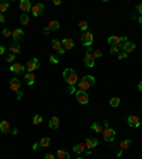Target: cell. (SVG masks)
<instances>
[{"label":"cell","instance_id":"1","mask_svg":"<svg viewBox=\"0 0 142 159\" xmlns=\"http://www.w3.org/2000/svg\"><path fill=\"white\" fill-rule=\"evenodd\" d=\"M63 78L66 80V82L68 84V85H77L78 84V74H77V71L74 70V68H66L64 71H63Z\"/></svg>","mask_w":142,"mask_h":159},{"label":"cell","instance_id":"2","mask_svg":"<svg viewBox=\"0 0 142 159\" xmlns=\"http://www.w3.org/2000/svg\"><path fill=\"white\" fill-rule=\"evenodd\" d=\"M77 85H78V88L81 91H88L90 88H92L95 85V78L92 75H84L82 78L78 81Z\"/></svg>","mask_w":142,"mask_h":159},{"label":"cell","instance_id":"3","mask_svg":"<svg viewBox=\"0 0 142 159\" xmlns=\"http://www.w3.org/2000/svg\"><path fill=\"white\" fill-rule=\"evenodd\" d=\"M84 64H85L87 67H90V68H92L94 64H95V57H94V54H92V48H91V47H88V50H87V53H85V55H84Z\"/></svg>","mask_w":142,"mask_h":159},{"label":"cell","instance_id":"4","mask_svg":"<svg viewBox=\"0 0 142 159\" xmlns=\"http://www.w3.org/2000/svg\"><path fill=\"white\" fill-rule=\"evenodd\" d=\"M102 136H104V141L105 142H112L117 136V131L111 126H107L104 128V132H102Z\"/></svg>","mask_w":142,"mask_h":159},{"label":"cell","instance_id":"5","mask_svg":"<svg viewBox=\"0 0 142 159\" xmlns=\"http://www.w3.org/2000/svg\"><path fill=\"white\" fill-rule=\"evenodd\" d=\"M75 98H77V101L81 104V105H87L88 102H90V97H88V94H87V91H77L75 92Z\"/></svg>","mask_w":142,"mask_h":159},{"label":"cell","instance_id":"6","mask_svg":"<svg viewBox=\"0 0 142 159\" xmlns=\"http://www.w3.org/2000/svg\"><path fill=\"white\" fill-rule=\"evenodd\" d=\"M26 67H27V71H29V73H34L36 70L40 68V61H38V58H36V57L30 58V60L27 61Z\"/></svg>","mask_w":142,"mask_h":159},{"label":"cell","instance_id":"7","mask_svg":"<svg viewBox=\"0 0 142 159\" xmlns=\"http://www.w3.org/2000/svg\"><path fill=\"white\" fill-rule=\"evenodd\" d=\"M81 41L85 47H91V44L94 43V34L91 31H85L82 36H81Z\"/></svg>","mask_w":142,"mask_h":159},{"label":"cell","instance_id":"8","mask_svg":"<svg viewBox=\"0 0 142 159\" xmlns=\"http://www.w3.org/2000/svg\"><path fill=\"white\" fill-rule=\"evenodd\" d=\"M135 47H137V44H135L134 41H127V43H124V44L118 45V48H122V51H125L127 54H129L131 51H134V50H135Z\"/></svg>","mask_w":142,"mask_h":159},{"label":"cell","instance_id":"9","mask_svg":"<svg viewBox=\"0 0 142 159\" xmlns=\"http://www.w3.org/2000/svg\"><path fill=\"white\" fill-rule=\"evenodd\" d=\"M127 122H128V125L132 126V128H139V125H141V119H139V117H137V115H129L128 119H127Z\"/></svg>","mask_w":142,"mask_h":159},{"label":"cell","instance_id":"10","mask_svg":"<svg viewBox=\"0 0 142 159\" xmlns=\"http://www.w3.org/2000/svg\"><path fill=\"white\" fill-rule=\"evenodd\" d=\"M43 11H44V4L43 3H37L31 7V13H33L34 17H40L43 14Z\"/></svg>","mask_w":142,"mask_h":159},{"label":"cell","instance_id":"11","mask_svg":"<svg viewBox=\"0 0 142 159\" xmlns=\"http://www.w3.org/2000/svg\"><path fill=\"white\" fill-rule=\"evenodd\" d=\"M20 85H21V82H20V80L19 78H11L9 81V88L11 90V91H14V92H17V91H20Z\"/></svg>","mask_w":142,"mask_h":159},{"label":"cell","instance_id":"12","mask_svg":"<svg viewBox=\"0 0 142 159\" xmlns=\"http://www.w3.org/2000/svg\"><path fill=\"white\" fill-rule=\"evenodd\" d=\"M9 70H10L13 74H21V73H24V65H21V64H19V63H13Z\"/></svg>","mask_w":142,"mask_h":159},{"label":"cell","instance_id":"13","mask_svg":"<svg viewBox=\"0 0 142 159\" xmlns=\"http://www.w3.org/2000/svg\"><path fill=\"white\" fill-rule=\"evenodd\" d=\"M11 37L14 40V43H17V41H20V40L24 37V31H23L21 29H14V30L11 31Z\"/></svg>","mask_w":142,"mask_h":159},{"label":"cell","instance_id":"14","mask_svg":"<svg viewBox=\"0 0 142 159\" xmlns=\"http://www.w3.org/2000/svg\"><path fill=\"white\" fill-rule=\"evenodd\" d=\"M84 144H85V148H87L88 151H92V149L98 145V141H97L95 138H87Z\"/></svg>","mask_w":142,"mask_h":159},{"label":"cell","instance_id":"15","mask_svg":"<svg viewBox=\"0 0 142 159\" xmlns=\"http://www.w3.org/2000/svg\"><path fill=\"white\" fill-rule=\"evenodd\" d=\"M31 3H30V0H21L20 1V9H21V11H24L26 14H27V11H31Z\"/></svg>","mask_w":142,"mask_h":159},{"label":"cell","instance_id":"16","mask_svg":"<svg viewBox=\"0 0 142 159\" xmlns=\"http://www.w3.org/2000/svg\"><path fill=\"white\" fill-rule=\"evenodd\" d=\"M108 44L118 47L119 44H122V37L121 36H111V37H108Z\"/></svg>","mask_w":142,"mask_h":159},{"label":"cell","instance_id":"17","mask_svg":"<svg viewBox=\"0 0 142 159\" xmlns=\"http://www.w3.org/2000/svg\"><path fill=\"white\" fill-rule=\"evenodd\" d=\"M10 54H13V55H17V54H20V51H21V47H20V44L19 43H13L11 45H10Z\"/></svg>","mask_w":142,"mask_h":159},{"label":"cell","instance_id":"18","mask_svg":"<svg viewBox=\"0 0 142 159\" xmlns=\"http://www.w3.org/2000/svg\"><path fill=\"white\" fill-rule=\"evenodd\" d=\"M48 126H50L51 129H57V128L60 126V118H58V117H51L50 122H48Z\"/></svg>","mask_w":142,"mask_h":159},{"label":"cell","instance_id":"19","mask_svg":"<svg viewBox=\"0 0 142 159\" xmlns=\"http://www.w3.org/2000/svg\"><path fill=\"white\" fill-rule=\"evenodd\" d=\"M131 145H132V141H131V139H122V141L119 142V149H121V151H127Z\"/></svg>","mask_w":142,"mask_h":159},{"label":"cell","instance_id":"20","mask_svg":"<svg viewBox=\"0 0 142 159\" xmlns=\"http://www.w3.org/2000/svg\"><path fill=\"white\" fill-rule=\"evenodd\" d=\"M24 80H26V84H27V85H33V84H34V81H36L34 73H26Z\"/></svg>","mask_w":142,"mask_h":159},{"label":"cell","instance_id":"21","mask_svg":"<svg viewBox=\"0 0 142 159\" xmlns=\"http://www.w3.org/2000/svg\"><path fill=\"white\" fill-rule=\"evenodd\" d=\"M90 128H91V131H95L97 134H102L104 132V125H100L97 122H92Z\"/></svg>","mask_w":142,"mask_h":159},{"label":"cell","instance_id":"22","mask_svg":"<svg viewBox=\"0 0 142 159\" xmlns=\"http://www.w3.org/2000/svg\"><path fill=\"white\" fill-rule=\"evenodd\" d=\"M10 131V124H9V121H1L0 122V132L1 134H7Z\"/></svg>","mask_w":142,"mask_h":159},{"label":"cell","instance_id":"23","mask_svg":"<svg viewBox=\"0 0 142 159\" xmlns=\"http://www.w3.org/2000/svg\"><path fill=\"white\" fill-rule=\"evenodd\" d=\"M61 44H63V48H66V50H71L74 47V41L71 39H64L61 41Z\"/></svg>","mask_w":142,"mask_h":159},{"label":"cell","instance_id":"24","mask_svg":"<svg viewBox=\"0 0 142 159\" xmlns=\"http://www.w3.org/2000/svg\"><path fill=\"white\" fill-rule=\"evenodd\" d=\"M57 159H71L70 154L67 152V151H64V149H58V152H57Z\"/></svg>","mask_w":142,"mask_h":159},{"label":"cell","instance_id":"25","mask_svg":"<svg viewBox=\"0 0 142 159\" xmlns=\"http://www.w3.org/2000/svg\"><path fill=\"white\" fill-rule=\"evenodd\" d=\"M48 30L51 31V30H60V21H57V20H51L50 23H48Z\"/></svg>","mask_w":142,"mask_h":159},{"label":"cell","instance_id":"26","mask_svg":"<svg viewBox=\"0 0 142 159\" xmlns=\"http://www.w3.org/2000/svg\"><path fill=\"white\" fill-rule=\"evenodd\" d=\"M85 149H87V148H85V144H82V142H81V144H77V145L74 146V149H72V151H74L75 154H82Z\"/></svg>","mask_w":142,"mask_h":159},{"label":"cell","instance_id":"27","mask_svg":"<svg viewBox=\"0 0 142 159\" xmlns=\"http://www.w3.org/2000/svg\"><path fill=\"white\" fill-rule=\"evenodd\" d=\"M119 104H121V100H119L118 97H112V98L109 100V105H111L112 108H117V107H119Z\"/></svg>","mask_w":142,"mask_h":159},{"label":"cell","instance_id":"28","mask_svg":"<svg viewBox=\"0 0 142 159\" xmlns=\"http://www.w3.org/2000/svg\"><path fill=\"white\" fill-rule=\"evenodd\" d=\"M51 45H53V48H54L57 53H58V51L63 48V44H61L58 40H53V41H51Z\"/></svg>","mask_w":142,"mask_h":159},{"label":"cell","instance_id":"29","mask_svg":"<svg viewBox=\"0 0 142 159\" xmlns=\"http://www.w3.org/2000/svg\"><path fill=\"white\" fill-rule=\"evenodd\" d=\"M29 21H30V17H29V14L23 13V14L20 16V23H21L23 26H26V24H29Z\"/></svg>","mask_w":142,"mask_h":159},{"label":"cell","instance_id":"30","mask_svg":"<svg viewBox=\"0 0 142 159\" xmlns=\"http://www.w3.org/2000/svg\"><path fill=\"white\" fill-rule=\"evenodd\" d=\"M50 142H51V141H50V138L44 136V138H41V139H40V142H38V144L41 145V148H47V146L50 145Z\"/></svg>","mask_w":142,"mask_h":159},{"label":"cell","instance_id":"31","mask_svg":"<svg viewBox=\"0 0 142 159\" xmlns=\"http://www.w3.org/2000/svg\"><path fill=\"white\" fill-rule=\"evenodd\" d=\"M10 3L9 1H0V14H3V11H6L9 9Z\"/></svg>","mask_w":142,"mask_h":159},{"label":"cell","instance_id":"32","mask_svg":"<svg viewBox=\"0 0 142 159\" xmlns=\"http://www.w3.org/2000/svg\"><path fill=\"white\" fill-rule=\"evenodd\" d=\"M41 122H43V117L40 114H37V115L33 117V125H40Z\"/></svg>","mask_w":142,"mask_h":159},{"label":"cell","instance_id":"33","mask_svg":"<svg viewBox=\"0 0 142 159\" xmlns=\"http://www.w3.org/2000/svg\"><path fill=\"white\" fill-rule=\"evenodd\" d=\"M78 27H80V30H82V31L85 33V31L88 30V23L82 20V21H80V23H78Z\"/></svg>","mask_w":142,"mask_h":159},{"label":"cell","instance_id":"34","mask_svg":"<svg viewBox=\"0 0 142 159\" xmlns=\"http://www.w3.org/2000/svg\"><path fill=\"white\" fill-rule=\"evenodd\" d=\"M1 34H3V39H9V37H11V31H10L9 29H3Z\"/></svg>","mask_w":142,"mask_h":159},{"label":"cell","instance_id":"35","mask_svg":"<svg viewBox=\"0 0 142 159\" xmlns=\"http://www.w3.org/2000/svg\"><path fill=\"white\" fill-rule=\"evenodd\" d=\"M127 57H128V54H127L125 51H119V53L117 54V58H118V60H125Z\"/></svg>","mask_w":142,"mask_h":159},{"label":"cell","instance_id":"36","mask_svg":"<svg viewBox=\"0 0 142 159\" xmlns=\"http://www.w3.org/2000/svg\"><path fill=\"white\" fill-rule=\"evenodd\" d=\"M119 53V48L117 45H111L109 47V54H118Z\"/></svg>","mask_w":142,"mask_h":159},{"label":"cell","instance_id":"37","mask_svg":"<svg viewBox=\"0 0 142 159\" xmlns=\"http://www.w3.org/2000/svg\"><path fill=\"white\" fill-rule=\"evenodd\" d=\"M92 54H94V57H95V58L104 57V55H102V51H101V50H94V51H92Z\"/></svg>","mask_w":142,"mask_h":159},{"label":"cell","instance_id":"38","mask_svg":"<svg viewBox=\"0 0 142 159\" xmlns=\"http://www.w3.org/2000/svg\"><path fill=\"white\" fill-rule=\"evenodd\" d=\"M48 60H50L51 64H58V58L56 55H48Z\"/></svg>","mask_w":142,"mask_h":159},{"label":"cell","instance_id":"39","mask_svg":"<svg viewBox=\"0 0 142 159\" xmlns=\"http://www.w3.org/2000/svg\"><path fill=\"white\" fill-rule=\"evenodd\" d=\"M14 60H16V55H13V54H9V55H7V61H9V63H11V64H13V63H14Z\"/></svg>","mask_w":142,"mask_h":159},{"label":"cell","instance_id":"40","mask_svg":"<svg viewBox=\"0 0 142 159\" xmlns=\"http://www.w3.org/2000/svg\"><path fill=\"white\" fill-rule=\"evenodd\" d=\"M75 85H68V94H75Z\"/></svg>","mask_w":142,"mask_h":159},{"label":"cell","instance_id":"41","mask_svg":"<svg viewBox=\"0 0 142 159\" xmlns=\"http://www.w3.org/2000/svg\"><path fill=\"white\" fill-rule=\"evenodd\" d=\"M135 10L139 13V16H142V4H137V7H135Z\"/></svg>","mask_w":142,"mask_h":159},{"label":"cell","instance_id":"42","mask_svg":"<svg viewBox=\"0 0 142 159\" xmlns=\"http://www.w3.org/2000/svg\"><path fill=\"white\" fill-rule=\"evenodd\" d=\"M41 148V145L38 144V142H36V144H33V151H38Z\"/></svg>","mask_w":142,"mask_h":159},{"label":"cell","instance_id":"43","mask_svg":"<svg viewBox=\"0 0 142 159\" xmlns=\"http://www.w3.org/2000/svg\"><path fill=\"white\" fill-rule=\"evenodd\" d=\"M44 159H56V156H54L53 154H47V155L44 156Z\"/></svg>","mask_w":142,"mask_h":159},{"label":"cell","instance_id":"44","mask_svg":"<svg viewBox=\"0 0 142 159\" xmlns=\"http://www.w3.org/2000/svg\"><path fill=\"white\" fill-rule=\"evenodd\" d=\"M6 53V47L4 45H0V55H3Z\"/></svg>","mask_w":142,"mask_h":159},{"label":"cell","instance_id":"45","mask_svg":"<svg viewBox=\"0 0 142 159\" xmlns=\"http://www.w3.org/2000/svg\"><path fill=\"white\" fill-rule=\"evenodd\" d=\"M48 33H50V30H48V27H44V29H43V34H44V36H47Z\"/></svg>","mask_w":142,"mask_h":159},{"label":"cell","instance_id":"46","mask_svg":"<svg viewBox=\"0 0 142 159\" xmlns=\"http://www.w3.org/2000/svg\"><path fill=\"white\" fill-rule=\"evenodd\" d=\"M53 3H54V6H60V4H61V0H54Z\"/></svg>","mask_w":142,"mask_h":159},{"label":"cell","instance_id":"47","mask_svg":"<svg viewBox=\"0 0 142 159\" xmlns=\"http://www.w3.org/2000/svg\"><path fill=\"white\" fill-rule=\"evenodd\" d=\"M16 94H17V100H21V97H23V94H21L20 91H17Z\"/></svg>","mask_w":142,"mask_h":159},{"label":"cell","instance_id":"48","mask_svg":"<svg viewBox=\"0 0 142 159\" xmlns=\"http://www.w3.org/2000/svg\"><path fill=\"white\" fill-rule=\"evenodd\" d=\"M64 53H66V48H61V50H60V51H58V54H60V55H63V54H64Z\"/></svg>","mask_w":142,"mask_h":159},{"label":"cell","instance_id":"49","mask_svg":"<svg viewBox=\"0 0 142 159\" xmlns=\"http://www.w3.org/2000/svg\"><path fill=\"white\" fill-rule=\"evenodd\" d=\"M4 20H6V19H4V16H3V14H0V23H4Z\"/></svg>","mask_w":142,"mask_h":159},{"label":"cell","instance_id":"50","mask_svg":"<svg viewBox=\"0 0 142 159\" xmlns=\"http://www.w3.org/2000/svg\"><path fill=\"white\" fill-rule=\"evenodd\" d=\"M138 90L142 92V81H139V84H138Z\"/></svg>","mask_w":142,"mask_h":159},{"label":"cell","instance_id":"51","mask_svg":"<svg viewBox=\"0 0 142 159\" xmlns=\"http://www.w3.org/2000/svg\"><path fill=\"white\" fill-rule=\"evenodd\" d=\"M122 152H124V151H121V149H119V151L117 152V156H121V155H122Z\"/></svg>","mask_w":142,"mask_h":159},{"label":"cell","instance_id":"52","mask_svg":"<svg viewBox=\"0 0 142 159\" xmlns=\"http://www.w3.org/2000/svg\"><path fill=\"white\" fill-rule=\"evenodd\" d=\"M138 23L142 26V16H139V19H138Z\"/></svg>","mask_w":142,"mask_h":159},{"label":"cell","instance_id":"53","mask_svg":"<svg viewBox=\"0 0 142 159\" xmlns=\"http://www.w3.org/2000/svg\"><path fill=\"white\" fill-rule=\"evenodd\" d=\"M75 159H82V158H81V156H78V158H75Z\"/></svg>","mask_w":142,"mask_h":159},{"label":"cell","instance_id":"54","mask_svg":"<svg viewBox=\"0 0 142 159\" xmlns=\"http://www.w3.org/2000/svg\"><path fill=\"white\" fill-rule=\"evenodd\" d=\"M141 159H142V158H141Z\"/></svg>","mask_w":142,"mask_h":159}]
</instances>
